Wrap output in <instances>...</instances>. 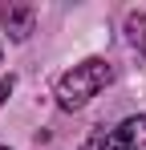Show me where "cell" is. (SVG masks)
Listing matches in <instances>:
<instances>
[{"instance_id":"5","label":"cell","mask_w":146,"mask_h":150,"mask_svg":"<svg viewBox=\"0 0 146 150\" xmlns=\"http://www.w3.org/2000/svg\"><path fill=\"white\" fill-rule=\"evenodd\" d=\"M0 150H8V146H0Z\"/></svg>"},{"instance_id":"2","label":"cell","mask_w":146,"mask_h":150,"mask_svg":"<svg viewBox=\"0 0 146 150\" xmlns=\"http://www.w3.org/2000/svg\"><path fill=\"white\" fill-rule=\"evenodd\" d=\"M106 150H146V114L118 122L110 142H106Z\"/></svg>"},{"instance_id":"3","label":"cell","mask_w":146,"mask_h":150,"mask_svg":"<svg viewBox=\"0 0 146 150\" xmlns=\"http://www.w3.org/2000/svg\"><path fill=\"white\" fill-rule=\"evenodd\" d=\"M0 21L12 33V41H24V37L33 33V8H28V4H4V8H0Z\"/></svg>"},{"instance_id":"6","label":"cell","mask_w":146,"mask_h":150,"mask_svg":"<svg viewBox=\"0 0 146 150\" xmlns=\"http://www.w3.org/2000/svg\"><path fill=\"white\" fill-rule=\"evenodd\" d=\"M0 53H4V49H0Z\"/></svg>"},{"instance_id":"1","label":"cell","mask_w":146,"mask_h":150,"mask_svg":"<svg viewBox=\"0 0 146 150\" xmlns=\"http://www.w3.org/2000/svg\"><path fill=\"white\" fill-rule=\"evenodd\" d=\"M110 81V65L101 61V57H89V61H81V65H73L69 73L57 81V101L65 105V110H81L89 98H97V89Z\"/></svg>"},{"instance_id":"4","label":"cell","mask_w":146,"mask_h":150,"mask_svg":"<svg viewBox=\"0 0 146 150\" xmlns=\"http://www.w3.org/2000/svg\"><path fill=\"white\" fill-rule=\"evenodd\" d=\"M8 93H12V77H0V105L8 101Z\"/></svg>"}]
</instances>
